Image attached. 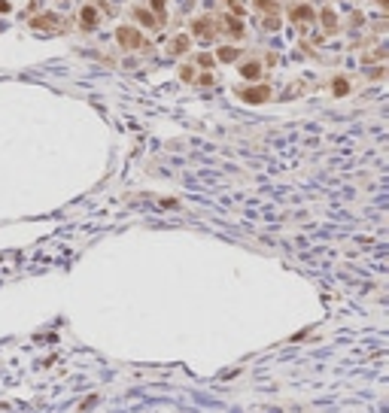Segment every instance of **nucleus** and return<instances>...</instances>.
I'll use <instances>...</instances> for the list:
<instances>
[{
    "instance_id": "f257e3e1",
    "label": "nucleus",
    "mask_w": 389,
    "mask_h": 413,
    "mask_svg": "<svg viewBox=\"0 0 389 413\" xmlns=\"http://www.w3.org/2000/svg\"><path fill=\"white\" fill-rule=\"evenodd\" d=\"M268 97H271V88L268 85H259V88L243 92V100H250V103H261V100H268Z\"/></svg>"
},
{
    "instance_id": "f03ea898",
    "label": "nucleus",
    "mask_w": 389,
    "mask_h": 413,
    "mask_svg": "<svg viewBox=\"0 0 389 413\" xmlns=\"http://www.w3.org/2000/svg\"><path fill=\"white\" fill-rule=\"evenodd\" d=\"M119 43H125V46H140L143 40H140V33L134 28H122L119 31Z\"/></svg>"
},
{
    "instance_id": "7ed1b4c3",
    "label": "nucleus",
    "mask_w": 389,
    "mask_h": 413,
    "mask_svg": "<svg viewBox=\"0 0 389 413\" xmlns=\"http://www.w3.org/2000/svg\"><path fill=\"white\" fill-rule=\"evenodd\" d=\"M192 28H194V33H198V37L210 40V22H207V19H198V22H194Z\"/></svg>"
},
{
    "instance_id": "20e7f679",
    "label": "nucleus",
    "mask_w": 389,
    "mask_h": 413,
    "mask_svg": "<svg viewBox=\"0 0 389 413\" xmlns=\"http://www.w3.org/2000/svg\"><path fill=\"white\" fill-rule=\"evenodd\" d=\"M97 22V9L95 6H85L82 9V25H95Z\"/></svg>"
},
{
    "instance_id": "39448f33",
    "label": "nucleus",
    "mask_w": 389,
    "mask_h": 413,
    "mask_svg": "<svg viewBox=\"0 0 389 413\" xmlns=\"http://www.w3.org/2000/svg\"><path fill=\"white\" fill-rule=\"evenodd\" d=\"M259 70H261L259 64H243V67H240V73H243L246 79H256V76H259Z\"/></svg>"
},
{
    "instance_id": "423d86ee",
    "label": "nucleus",
    "mask_w": 389,
    "mask_h": 413,
    "mask_svg": "<svg viewBox=\"0 0 389 413\" xmlns=\"http://www.w3.org/2000/svg\"><path fill=\"white\" fill-rule=\"evenodd\" d=\"M189 49V37H176L173 40V55H180V52H186Z\"/></svg>"
},
{
    "instance_id": "0eeeda50",
    "label": "nucleus",
    "mask_w": 389,
    "mask_h": 413,
    "mask_svg": "<svg viewBox=\"0 0 389 413\" xmlns=\"http://www.w3.org/2000/svg\"><path fill=\"white\" fill-rule=\"evenodd\" d=\"M225 22H228V33H234V37H240V33H243V25L237 19H225Z\"/></svg>"
},
{
    "instance_id": "6e6552de",
    "label": "nucleus",
    "mask_w": 389,
    "mask_h": 413,
    "mask_svg": "<svg viewBox=\"0 0 389 413\" xmlns=\"http://www.w3.org/2000/svg\"><path fill=\"white\" fill-rule=\"evenodd\" d=\"M234 55H237V49H231V46L219 49V58H222V61H234Z\"/></svg>"
},
{
    "instance_id": "1a4fd4ad",
    "label": "nucleus",
    "mask_w": 389,
    "mask_h": 413,
    "mask_svg": "<svg viewBox=\"0 0 389 413\" xmlns=\"http://www.w3.org/2000/svg\"><path fill=\"white\" fill-rule=\"evenodd\" d=\"M46 25H55V15H43V19H33V28H46Z\"/></svg>"
},
{
    "instance_id": "9d476101",
    "label": "nucleus",
    "mask_w": 389,
    "mask_h": 413,
    "mask_svg": "<svg viewBox=\"0 0 389 413\" xmlns=\"http://www.w3.org/2000/svg\"><path fill=\"white\" fill-rule=\"evenodd\" d=\"M310 15H313V9H310V6H301V9L292 12V19H310Z\"/></svg>"
},
{
    "instance_id": "9b49d317",
    "label": "nucleus",
    "mask_w": 389,
    "mask_h": 413,
    "mask_svg": "<svg viewBox=\"0 0 389 413\" xmlns=\"http://www.w3.org/2000/svg\"><path fill=\"white\" fill-rule=\"evenodd\" d=\"M334 92L344 95V92H347V82H344V79H338V82H334Z\"/></svg>"
},
{
    "instance_id": "f8f14e48",
    "label": "nucleus",
    "mask_w": 389,
    "mask_h": 413,
    "mask_svg": "<svg viewBox=\"0 0 389 413\" xmlns=\"http://www.w3.org/2000/svg\"><path fill=\"white\" fill-rule=\"evenodd\" d=\"M152 6H155V9H162V6H164V0H155V3H152Z\"/></svg>"
}]
</instances>
